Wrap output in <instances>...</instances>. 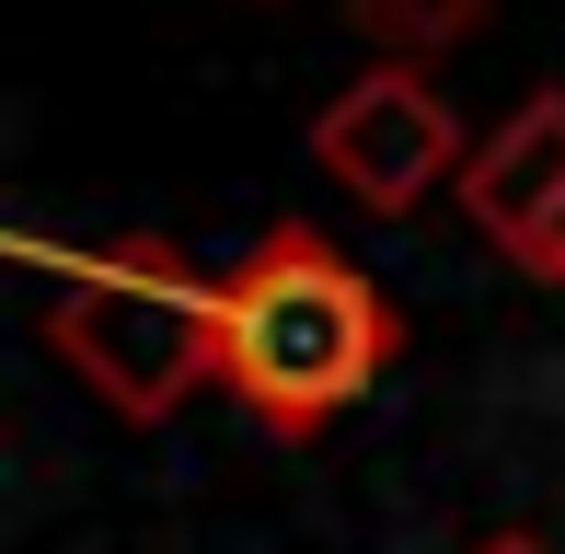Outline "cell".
Wrapping results in <instances>:
<instances>
[{"instance_id": "6da1fadb", "label": "cell", "mask_w": 565, "mask_h": 554, "mask_svg": "<svg viewBox=\"0 0 565 554\" xmlns=\"http://www.w3.org/2000/svg\"><path fill=\"white\" fill-rule=\"evenodd\" d=\"M393 347H404V312L323 232H300V220H277V232L220 277V382L243 393V416L277 427V439L335 427L358 393L393 370Z\"/></svg>"}, {"instance_id": "7a4b0ae2", "label": "cell", "mask_w": 565, "mask_h": 554, "mask_svg": "<svg viewBox=\"0 0 565 554\" xmlns=\"http://www.w3.org/2000/svg\"><path fill=\"white\" fill-rule=\"evenodd\" d=\"M46 347L93 382V405H116L127 427H162L196 382H220V277H196L173 243L70 255Z\"/></svg>"}, {"instance_id": "3957f363", "label": "cell", "mask_w": 565, "mask_h": 554, "mask_svg": "<svg viewBox=\"0 0 565 554\" xmlns=\"http://www.w3.org/2000/svg\"><path fill=\"white\" fill-rule=\"evenodd\" d=\"M312 162L335 173L358 209L404 220L450 162H473V150H461V116L427 93V70H404V58H393V70H358L335 105L312 116Z\"/></svg>"}, {"instance_id": "277c9868", "label": "cell", "mask_w": 565, "mask_h": 554, "mask_svg": "<svg viewBox=\"0 0 565 554\" xmlns=\"http://www.w3.org/2000/svg\"><path fill=\"white\" fill-rule=\"evenodd\" d=\"M461 209L520 277L565 289V93H531L497 139H473L461 162Z\"/></svg>"}, {"instance_id": "5b68a950", "label": "cell", "mask_w": 565, "mask_h": 554, "mask_svg": "<svg viewBox=\"0 0 565 554\" xmlns=\"http://www.w3.org/2000/svg\"><path fill=\"white\" fill-rule=\"evenodd\" d=\"M358 12V35H381V46H461L484 23V0H347Z\"/></svg>"}, {"instance_id": "8992f818", "label": "cell", "mask_w": 565, "mask_h": 554, "mask_svg": "<svg viewBox=\"0 0 565 554\" xmlns=\"http://www.w3.org/2000/svg\"><path fill=\"white\" fill-rule=\"evenodd\" d=\"M484 554H543V543H520V532H497V543H484Z\"/></svg>"}]
</instances>
